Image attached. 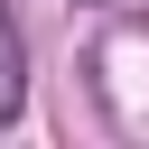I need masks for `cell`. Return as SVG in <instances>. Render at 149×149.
I'll use <instances>...</instances> for the list:
<instances>
[{
	"label": "cell",
	"mask_w": 149,
	"mask_h": 149,
	"mask_svg": "<svg viewBox=\"0 0 149 149\" xmlns=\"http://www.w3.org/2000/svg\"><path fill=\"white\" fill-rule=\"evenodd\" d=\"M28 112V37H19V19L0 9V130Z\"/></svg>",
	"instance_id": "6da1fadb"
}]
</instances>
